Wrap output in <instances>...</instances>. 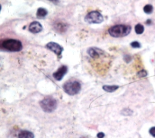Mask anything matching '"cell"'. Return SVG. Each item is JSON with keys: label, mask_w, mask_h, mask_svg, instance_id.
Returning a JSON list of instances; mask_svg holds the SVG:
<instances>
[{"label": "cell", "mask_w": 155, "mask_h": 138, "mask_svg": "<svg viewBox=\"0 0 155 138\" xmlns=\"http://www.w3.org/2000/svg\"><path fill=\"white\" fill-rule=\"evenodd\" d=\"M133 113V111L128 108H124L120 111V114L125 116H130L132 115Z\"/></svg>", "instance_id": "cell-14"}, {"label": "cell", "mask_w": 155, "mask_h": 138, "mask_svg": "<svg viewBox=\"0 0 155 138\" xmlns=\"http://www.w3.org/2000/svg\"><path fill=\"white\" fill-rule=\"evenodd\" d=\"M153 7L151 4H147L143 7V11L147 14H150L153 12Z\"/></svg>", "instance_id": "cell-16"}, {"label": "cell", "mask_w": 155, "mask_h": 138, "mask_svg": "<svg viewBox=\"0 0 155 138\" xmlns=\"http://www.w3.org/2000/svg\"><path fill=\"white\" fill-rule=\"evenodd\" d=\"M64 91L68 95L73 96L79 93L81 85L78 80H68L63 85Z\"/></svg>", "instance_id": "cell-3"}, {"label": "cell", "mask_w": 155, "mask_h": 138, "mask_svg": "<svg viewBox=\"0 0 155 138\" xmlns=\"http://www.w3.org/2000/svg\"><path fill=\"white\" fill-rule=\"evenodd\" d=\"M124 61L126 62L127 63H128V62H130L131 61V56L129 55V54H125V55H124Z\"/></svg>", "instance_id": "cell-19"}, {"label": "cell", "mask_w": 155, "mask_h": 138, "mask_svg": "<svg viewBox=\"0 0 155 138\" xmlns=\"http://www.w3.org/2000/svg\"><path fill=\"white\" fill-rule=\"evenodd\" d=\"M35 136L34 134L27 130H23L21 131L18 134V138H34Z\"/></svg>", "instance_id": "cell-11"}, {"label": "cell", "mask_w": 155, "mask_h": 138, "mask_svg": "<svg viewBox=\"0 0 155 138\" xmlns=\"http://www.w3.org/2000/svg\"><path fill=\"white\" fill-rule=\"evenodd\" d=\"M87 53L92 58H97L103 53V51L96 47H90L87 50Z\"/></svg>", "instance_id": "cell-9"}, {"label": "cell", "mask_w": 155, "mask_h": 138, "mask_svg": "<svg viewBox=\"0 0 155 138\" xmlns=\"http://www.w3.org/2000/svg\"><path fill=\"white\" fill-rule=\"evenodd\" d=\"M119 88L118 85H104L102 87V89L108 93H112L115 91L116 90Z\"/></svg>", "instance_id": "cell-13"}, {"label": "cell", "mask_w": 155, "mask_h": 138, "mask_svg": "<svg viewBox=\"0 0 155 138\" xmlns=\"http://www.w3.org/2000/svg\"><path fill=\"white\" fill-rule=\"evenodd\" d=\"M85 21L88 24H100L104 21L103 16L97 11H92L85 16Z\"/></svg>", "instance_id": "cell-5"}, {"label": "cell", "mask_w": 155, "mask_h": 138, "mask_svg": "<svg viewBox=\"0 0 155 138\" xmlns=\"http://www.w3.org/2000/svg\"><path fill=\"white\" fill-rule=\"evenodd\" d=\"M0 48L11 52H17L22 49V44L19 40L8 39L0 41Z\"/></svg>", "instance_id": "cell-1"}, {"label": "cell", "mask_w": 155, "mask_h": 138, "mask_svg": "<svg viewBox=\"0 0 155 138\" xmlns=\"http://www.w3.org/2000/svg\"><path fill=\"white\" fill-rule=\"evenodd\" d=\"M149 133L153 137H155V126L151 127L149 130Z\"/></svg>", "instance_id": "cell-20"}, {"label": "cell", "mask_w": 155, "mask_h": 138, "mask_svg": "<svg viewBox=\"0 0 155 138\" xmlns=\"http://www.w3.org/2000/svg\"><path fill=\"white\" fill-rule=\"evenodd\" d=\"M48 14V11L47 9L43 7H39L38 8L36 12V17L39 19H42L45 18Z\"/></svg>", "instance_id": "cell-12"}, {"label": "cell", "mask_w": 155, "mask_h": 138, "mask_svg": "<svg viewBox=\"0 0 155 138\" xmlns=\"http://www.w3.org/2000/svg\"><path fill=\"white\" fill-rule=\"evenodd\" d=\"M131 46L133 47V48H140V44L137 42V41H133L132 42L131 44H130Z\"/></svg>", "instance_id": "cell-18"}, {"label": "cell", "mask_w": 155, "mask_h": 138, "mask_svg": "<svg viewBox=\"0 0 155 138\" xmlns=\"http://www.w3.org/2000/svg\"><path fill=\"white\" fill-rule=\"evenodd\" d=\"M151 21L150 19H147V20L146 24H147V25H150V24H151Z\"/></svg>", "instance_id": "cell-23"}, {"label": "cell", "mask_w": 155, "mask_h": 138, "mask_svg": "<svg viewBox=\"0 0 155 138\" xmlns=\"http://www.w3.org/2000/svg\"><path fill=\"white\" fill-rule=\"evenodd\" d=\"M1 5L0 4V12H1Z\"/></svg>", "instance_id": "cell-24"}, {"label": "cell", "mask_w": 155, "mask_h": 138, "mask_svg": "<svg viewBox=\"0 0 155 138\" xmlns=\"http://www.w3.org/2000/svg\"><path fill=\"white\" fill-rule=\"evenodd\" d=\"M131 27L130 25L118 24L111 27L108 29L110 36L114 38H121L127 36L131 31Z\"/></svg>", "instance_id": "cell-2"}, {"label": "cell", "mask_w": 155, "mask_h": 138, "mask_svg": "<svg viewBox=\"0 0 155 138\" xmlns=\"http://www.w3.org/2000/svg\"><path fill=\"white\" fill-rule=\"evenodd\" d=\"M105 137V134L103 132H99L97 134V138H104Z\"/></svg>", "instance_id": "cell-21"}, {"label": "cell", "mask_w": 155, "mask_h": 138, "mask_svg": "<svg viewBox=\"0 0 155 138\" xmlns=\"http://www.w3.org/2000/svg\"><path fill=\"white\" fill-rule=\"evenodd\" d=\"M54 28L56 30V31H57L59 33H62L67 31V30L68 28V25L67 24L62 22H56L54 24Z\"/></svg>", "instance_id": "cell-10"}, {"label": "cell", "mask_w": 155, "mask_h": 138, "mask_svg": "<svg viewBox=\"0 0 155 138\" xmlns=\"http://www.w3.org/2000/svg\"><path fill=\"white\" fill-rule=\"evenodd\" d=\"M28 30L32 33H38L42 30V26L39 22L33 21L29 25Z\"/></svg>", "instance_id": "cell-8"}, {"label": "cell", "mask_w": 155, "mask_h": 138, "mask_svg": "<svg viewBox=\"0 0 155 138\" xmlns=\"http://www.w3.org/2000/svg\"><path fill=\"white\" fill-rule=\"evenodd\" d=\"M48 1H51V2L54 3V4H58V3L59 2V0H48Z\"/></svg>", "instance_id": "cell-22"}, {"label": "cell", "mask_w": 155, "mask_h": 138, "mask_svg": "<svg viewBox=\"0 0 155 138\" xmlns=\"http://www.w3.org/2000/svg\"><path fill=\"white\" fill-rule=\"evenodd\" d=\"M134 28L135 31L137 34H140L144 31V27L140 24H137V25H136Z\"/></svg>", "instance_id": "cell-15"}, {"label": "cell", "mask_w": 155, "mask_h": 138, "mask_svg": "<svg viewBox=\"0 0 155 138\" xmlns=\"http://www.w3.org/2000/svg\"><path fill=\"white\" fill-rule=\"evenodd\" d=\"M67 71V67L65 65H62L57 70V71L53 73V76L54 79H56L58 81H60L62 79V78L64 77L65 74H66Z\"/></svg>", "instance_id": "cell-7"}, {"label": "cell", "mask_w": 155, "mask_h": 138, "mask_svg": "<svg viewBox=\"0 0 155 138\" xmlns=\"http://www.w3.org/2000/svg\"><path fill=\"white\" fill-rule=\"evenodd\" d=\"M80 138H87V137H80Z\"/></svg>", "instance_id": "cell-25"}, {"label": "cell", "mask_w": 155, "mask_h": 138, "mask_svg": "<svg viewBox=\"0 0 155 138\" xmlns=\"http://www.w3.org/2000/svg\"><path fill=\"white\" fill-rule=\"evenodd\" d=\"M46 48L50 51H53L57 56H60L62 54V52L64 50V48L59 44L54 42H50L46 44Z\"/></svg>", "instance_id": "cell-6"}, {"label": "cell", "mask_w": 155, "mask_h": 138, "mask_svg": "<svg viewBox=\"0 0 155 138\" xmlns=\"http://www.w3.org/2000/svg\"><path fill=\"white\" fill-rule=\"evenodd\" d=\"M42 110L46 113H51L57 108V101L51 97H47L42 99L39 102Z\"/></svg>", "instance_id": "cell-4"}, {"label": "cell", "mask_w": 155, "mask_h": 138, "mask_svg": "<svg viewBox=\"0 0 155 138\" xmlns=\"http://www.w3.org/2000/svg\"><path fill=\"white\" fill-rule=\"evenodd\" d=\"M137 76L139 77H144L145 76H147V72L146 70H142L140 71H139L137 73Z\"/></svg>", "instance_id": "cell-17"}]
</instances>
